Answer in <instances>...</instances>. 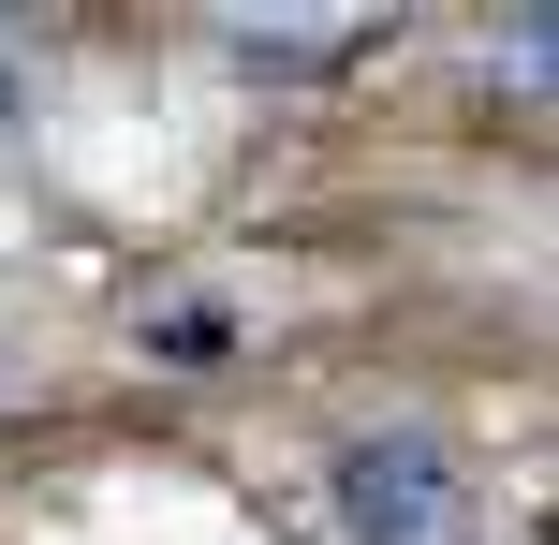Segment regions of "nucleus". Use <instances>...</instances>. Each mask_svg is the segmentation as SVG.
<instances>
[{"label": "nucleus", "instance_id": "nucleus-2", "mask_svg": "<svg viewBox=\"0 0 559 545\" xmlns=\"http://www.w3.org/2000/svg\"><path fill=\"white\" fill-rule=\"evenodd\" d=\"M222 45L251 59V74H309V59H354V45H383V15H222Z\"/></svg>", "mask_w": 559, "mask_h": 545}, {"label": "nucleus", "instance_id": "nucleus-1", "mask_svg": "<svg viewBox=\"0 0 559 545\" xmlns=\"http://www.w3.org/2000/svg\"><path fill=\"white\" fill-rule=\"evenodd\" d=\"M338 545H472V458L442 428H354L324 458Z\"/></svg>", "mask_w": 559, "mask_h": 545}, {"label": "nucleus", "instance_id": "nucleus-3", "mask_svg": "<svg viewBox=\"0 0 559 545\" xmlns=\"http://www.w3.org/2000/svg\"><path fill=\"white\" fill-rule=\"evenodd\" d=\"M236 340H251L236 295H147V310H133V354H147V369H222Z\"/></svg>", "mask_w": 559, "mask_h": 545}]
</instances>
